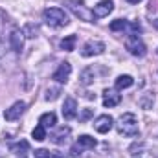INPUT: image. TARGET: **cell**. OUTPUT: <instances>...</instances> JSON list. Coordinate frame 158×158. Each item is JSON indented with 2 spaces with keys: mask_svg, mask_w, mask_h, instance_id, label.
<instances>
[{
  "mask_svg": "<svg viewBox=\"0 0 158 158\" xmlns=\"http://www.w3.org/2000/svg\"><path fill=\"white\" fill-rule=\"evenodd\" d=\"M118 132L123 136L134 138L140 134V127H138V118L132 112H125L121 118L118 119Z\"/></svg>",
  "mask_w": 158,
  "mask_h": 158,
  "instance_id": "obj_1",
  "label": "cell"
},
{
  "mask_svg": "<svg viewBox=\"0 0 158 158\" xmlns=\"http://www.w3.org/2000/svg\"><path fill=\"white\" fill-rule=\"evenodd\" d=\"M42 19L52 28H61V26L68 24V17H66V13L61 7H48V9H44Z\"/></svg>",
  "mask_w": 158,
  "mask_h": 158,
  "instance_id": "obj_2",
  "label": "cell"
},
{
  "mask_svg": "<svg viewBox=\"0 0 158 158\" xmlns=\"http://www.w3.org/2000/svg\"><path fill=\"white\" fill-rule=\"evenodd\" d=\"M68 6L70 11H74V15L79 17L81 20H86V22H94V13L86 9V6L81 2V0H66L64 2Z\"/></svg>",
  "mask_w": 158,
  "mask_h": 158,
  "instance_id": "obj_3",
  "label": "cell"
},
{
  "mask_svg": "<svg viewBox=\"0 0 158 158\" xmlns=\"http://www.w3.org/2000/svg\"><path fill=\"white\" fill-rule=\"evenodd\" d=\"M125 48H127V52L132 53L134 57H143V55L147 53L145 44L142 42V39H140L138 35H129V37L125 39Z\"/></svg>",
  "mask_w": 158,
  "mask_h": 158,
  "instance_id": "obj_4",
  "label": "cell"
},
{
  "mask_svg": "<svg viewBox=\"0 0 158 158\" xmlns=\"http://www.w3.org/2000/svg\"><path fill=\"white\" fill-rule=\"evenodd\" d=\"M96 147V140L92 138V136H88V134H83V136H79L77 143L72 147V156H77L81 151H85V149H94Z\"/></svg>",
  "mask_w": 158,
  "mask_h": 158,
  "instance_id": "obj_5",
  "label": "cell"
},
{
  "mask_svg": "<svg viewBox=\"0 0 158 158\" xmlns=\"http://www.w3.org/2000/svg\"><path fill=\"white\" fill-rule=\"evenodd\" d=\"M105 52V44L99 42V40H88L85 42L83 50H81V55L83 57H92V55H99Z\"/></svg>",
  "mask_w": 158,
  "mask_h": 158,
  "instance_id": "obj_6",
  "label": "cell"
},
{
  "mask_svg": "<svg viewBox=\"0 0 158 158\" xmlns=\"http://www.w3.org/2000/svg\"><path fill=\"white\" fill-rule=\"evenodd\" d=\"M24 110H26V103H24V101H17V103H13L9 109H6L4 118L7 119V121H15V119H19L24 114Z\"/></svg>",
  "mask_w": 158,
  "mask_h": 158,
  "instance_id": "obj_7",
  "label": "cell"
},
{
  "mask_svg": "<svg viewBox=\"0 0 158 158\" xmlns=\"http://www.w3.org/2000/svg\"><path fill=\"white\" fill-rule=\"evenodd\" d=\"M112 125H114V119H112V116H109V114H101V116H98L96 121H94V129H96L99 134L109 132V131L112 129Z\"/></svg>",
  "mask_w": 158,
  "mask_h": 158,
  "instance_id": "obj_8",
  "label": "cell"
},
{
  "mask_svg": "<svg viewBox=\"0 0 158 158\" xmlns=\"http://www.w3.org/2000/svg\"><path fill=\"white\" fill-rule=\"evenodd\" d=\"M112 9H114V2H112V0H101V2H98V4L94 6V17L103 19V17H107L109 13H112Z\"/></svg>",
  "mask_w": 158,
  "mask_h": 158,
  "instance_id": "obj_9",
  "label": "cell"
},
{
  "mask_svg": "<svg viewBox=\"0 0 158 158\" xmlns=\"http://www.w3.org/2000/svg\"><path fill=\"white\" fill-rule=\"evenodd\" d=\"M77 116V101L74 98H66L63 105V118L64 119H74Z\"/></svg>",
  "mask_w": 158,
  "mask_h": 158,
  "instance_id": "obj_10",
  "label": "cell"
},
{
  "mask_svg": "<svg viewBox=\"0 0 158 158\" xmlns=\"http://www.w3.org/2000/svg\"><path fill=\"white\" fill-rule=\"evenodd\" d=\"M70 74H72V64L64 61V63H61V64H59V68L55 70L53 79H55L57 83H66L68 77H70Z\"/></svg>",
  "mask_w": 158,
  "mask_h": 158,
  "instance_id": "obj_11",
  "label": "cell"
},
{
  "mask_svg": "<svg viewBox=\"0 0 158 158\" xmlns=\"http://www.w3.org/2000/svg\"><path fill=\"white\" fill-rule=\"evenodd\" d=\"M119 101H121V96L118 94V90H110V88H107L105 92H103V105L105 107H116L119 105Z\"/></svg>",
  "mask_w": 158,
  "mask_h": 158,
  "instance_id": "obj_12",
  "label": "cell"
},
{
  "mask_svg": "<svg viewBox=\"0 0 158 158\" xmlns=\"http://www.w3.org/2000/svg\"><path fill=\"white\" fill-rule=\"evenodd\" d=\"M24 33L22 31H19V30H13L11 31V35H9V42H11V48L17 52V53H20L22 52V48H24V37H22Z\"/></svg>",
  "mask_w": 158,
  "mask_h": 158,
  "instance_id": "obj_13",
  "label": "cell"
},
{
  "mask_svg": "<svg viewBox=\"0 0 158 158\" xmlns=\"http://www.w3.org/2000/svg\"><path fill=\"white\" fill-rule=\"evenodd\" d=\"M70 134V127H61L57 132H53L52 136H50V140L53 142V143H57V145H61V143H64L66 142V136Z\"/></svg>",
  "mask_w": 158,
  "mask_h": 158,
  "instance_id": "obj_14",
  "label": "cell"
},
{
  "mask_svg": "<svg viewBox=\"0 0 158 158\" xmlns=\"http://www.w3.org/2000/svg\"><path fill=\"white\" fill-rule=\"evenodd\" d=\"M39 123L44 127V129H48V127H53V125L57 123V116H55L53 112H46V114H42V116H40Z\"/></svg>",
  "mask_w": 158,
  "mask_h": 158,
  "instance_id": "obj_15",
  "label": "cell"
},
{
  "mask_svg": "<svg viewBox=\"0 0 158 158\" xmlns=\"http://www.w3.org/2000/svg\"><path fill=\"white\" fill-rule=\"evenodd\" d=\"M76 40H77L76 35H68V37H64V39L61 40V48L64 52H74L76 50Z\"/></svg>",
  "mask_w": 158,
  "mask_h": 158,
  "instance_id": "obj_16",
  "label": "cell"
},
{
  "mask_svg": "<svg viewBox=\"0 0 158 158\" xmlns=\"http://www.w3.org/2000/svg\"><path fill=\"white\" fill-rule=\"evenodd\" d=\"M132 83H134V79L131 77V76H119V77L116 79V90L129 88V86H132Z\"/></svg>",
  "mask_w": 158,
  "mask_h": 158,
  "instance_id": "obj_17",
  "label": "cell"
},
{
  "mask_svg": "<svg viewBox=\"0 0 158 158\" xmlns=\"http://www.w3.org/2000/svg\"><path fill=\"white\" fill-rule=\"evenodd\" d=\"M31 136H33L37 142H42V140H46V129H44V127H42V125L39 123V125H37V127L31 131Z\"/></svg>",
  "mask_w": 158,
  "mask_h": 158,
  "instance_id": "obj_18",
  "label": "cell"
},
{
  "mask_svg": "<svg viewBox=\"0 0 158 158\" xmlns=\"http://www.w3.org/2000/svg\"><path fill=\"white\" fill-rule=\"evenodd\" d=\"M28 142H19V143H13L11 145V151L15 153V155H24L26 151H28Z\"/></svg>",
  "mask_w": 158,
  "mask_h": 158,
  "instance_id": "obj_19",
  "label": "cell"
},
{
  "mask_svg": "<svg viewBox=\"0 0 158 158\" xmlns=\"http://www.w3.org/2000/svg\"><path fill=\"white\" fill-rule=\"evenodd\" d=\"M127 24H129V22H127L125 19H116V20H112V22H110V30H112V31L125 30V28H127Z\"/></svg>",
  "mask_w": 158,
  "mask_h": 158,
  "instance_id": "obj_20",
  "label": "cell"
},
{
  "mask_svg": "<svg viewBox=\"0 0 158 158\" xmlns=\"http://www.w3.org/2000/svg\"><path fill=\"white\" fill-rule=\"evenodd\" d=\"M94 81V68H86L83 74H81V83L83 85H90Z\"/></svg>",
  "mask_w": 158,
  "mask_h": 158,
  "instance_id": "obj_21",
  "label": "cell"
},
{
  "mask_svg": "<svg viewBox=\"0 0 158 158\" xmlns=\"http://www.w3.org/2000/svg\"><path fill=\"white\" fill-rule=\"evenodd\" d=\"M59 94H61V88H48L44 99H46V101H55V99L59 98Z\"/></svg>",
  "mask_w": 158,
  "mask_h": 158,
  "instance_id": "obj_22",
  "label": "cell"
},
{
  "mask_svg": "<svg viewBox=\"0 0 158 158\" xmlns=\"http://www.w3.org/2000/svg\"><path fill=\"white\" fill-rule=\"evenodd\" d=\"M153 101H155V96H153V94H147L145 98H142V99H140V107H142V109H145V110H149V109H151V105H153Z\"/></svg>",
  "mask_w": 158,
  "mask_h": 158,
  "instance_id": "obj_23",
  "label": "cell"
},
{
  "mask_svg": "<svg viewBox=\"0 0 158 158\" xmlns=\"http://www.w3.org/2000/svg\"><path fill=\"white\" fill-rule=\"evenodd\" d=\"M2 33H4V15L0 13V55L4 53V37H2Z\"/></svg>",
  "mask_w": 158,
  "mask_h": 158,
  "instance_id": "obj_24",
  "label": "cell"
},
{
  "mask_svg": "<svg viewBox=\"0 0 158 158\" xmlns=\"http://www.w3.org/2000/svg\"><path fill=\"white\" fill-rule=\"evenodd\" d=\"M92 114H94V112H92V109H85V110L81 112V116H79V121H81V123H83V121H86L88 118H92Z\"/></svg>",
  "mask_w": 158,
  "mask_h": 158,
  "instance_id": "obj_25",
  "label": "cell"
},
{
  "mask_svg": "<svg viewBox=\"0 0 158 158\" xmlns=\"http://www.w3.org/2000/svg\"><path fill=\"white\" fill-rule=\"evenodd\" d=\"M33 155H35V158H50V156H52V155H50V151H46V149H37Z\"/></svg>",
  "mask_w": 158,
  "mask_h": 158,
  "instance_id": "obj_26",
  "label": "cell"
},
{
  "mask_svg": "<svg viewBox=\"0 0 158 158\" xmlns=\"http://www.w3.org/2000/svg\"><path fill=\"white\" fill-rule=\"evenodd\" d=\"M131 30H132V31H142L140 22H132V24H131Z\"/></svg>",
  "mask_w": 158,
  "mask_h": 158,
  "instance_id": "obj_27",
  "label": "cell"
},
{
  "mask_svg": "<svg viewBox=\"0 0 158 158\" xmlns=\"http://www.w3.org/2000/svg\"><path fill=\"white\" fill-rule=\"evenodd\" d=\"M129 4H138V2H142V0H127Z\"/></svg>",
  "mask_w": 158,
  "mask_h": 158,
  "instance_id": "obj_28",
  "label": "cell"
},
{
  "mask_svg": "<svg viewBox=\"0 0 158 158\" xmlns=\"http://www.w3.org/2000/svg\"><path fill=\"white\" fill-rule=\"evenodd\" d=\"M153 24H155V28L158 30V19H156V20H153Z\"/></svg>",
  "mask_w": 158,
  "mask_h": 158,
  "instance_id": "obj_29",
  "label": "cell"
}]
</instances>
